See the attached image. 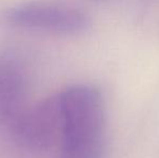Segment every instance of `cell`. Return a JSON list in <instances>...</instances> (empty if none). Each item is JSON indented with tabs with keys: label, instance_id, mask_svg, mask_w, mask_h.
Here are the masks:
<instances>
[{
	"label": "cell",
	"instance_id": "cell-1",
	"mask_svg": "<svg viewBox=\"0 0 159 158\" xmlns=\"http://www.w3.org/2000/svg\"><path fill=\"white\" fill-rule=\"evenodd\" d=\"M59 97L65 157L103 158L105 108L101 92L90 84H74Z\"/></svg>",
	"mask_w": 159,
	"mask_h": 158
},
{
	"label": "cell",
	"instance_id": "cell-2",
	"mask_svg": "<svg viewBox=\"0 0 159 158\" xmlns=\"http://www.w3.org/2000/svg\"><path fill=\"white\" fill-rule=\"evenodd\" d=\"M13 27L60 35H78L90 27L89 16L77 8L42 1L13 4L2 12Z\"/></svg>",
	"mask_w": 159,
	"mask_h": 158
},
{
	"label": "cell",
	"instance_id": "cell-3",
	"mask_svg": "<svg viewBox=\"0 0 159 158\" xmlns=\"http://www.w3.org/2000/svg\"><path fill=\"white\" fill-rule=\"evenodd\" d=\"M15 139L23 146L47 151L62 139V112L59 94L22 110L11 120Z\"/></svg>",
	"mask_w": 159,
	"mask_h": 158
},
{
	"label": "cell",
	"instance_id": "cell-4",
	"mask_svg": "<svg viewBox=\"0 0 159 158\" xmlns=\"http://www.w3.org/2000/svg\"><path fill=\"white\" fill-rule=\"evenodd\" d=\"M22 77L16 70L7 67L0 74V111L9 120L21 112V97L23 91Z\"/></svg>",
	"mask_w": 159,
	"mask_h": 158
}]
</instances>
